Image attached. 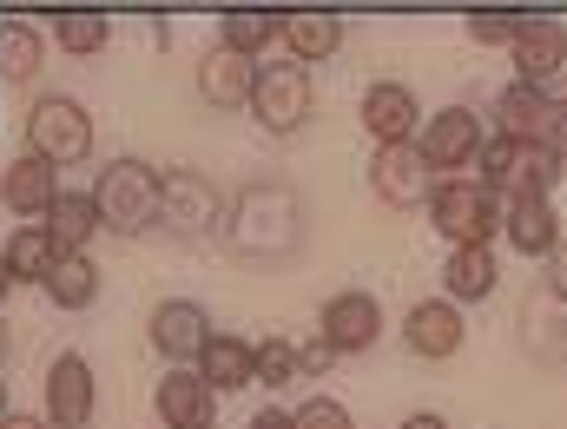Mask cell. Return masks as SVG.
Instances as JSON below:
<instances>
[{
  "mask_svg": "<svg viewBox=\"0 0 567 429\" xmlns=\"http://www.w3.org/2000/svg\"><path fill=\"white\" fill-rule=\"evenodd\" d=\"M145 337H152V350H158L172 370H192L198 350H205V337H212V310H205L198 297H165V304H152Z\"/></svg>",
  "mask_w": 567,
  "mask_h": 429,
  "instance_id": "9",
  "label": "cell"
},
{
  "mask_svg": "<svg viewBox=\"0 0 567 429\" xmlns=\"http://www.w3.org/2000/svg\"><path fill=\"white\" fill-rule=\"evenodd\" d=\"M7 350H13V337H7V317H0V364H7Z\"/></svg>",
  "mask_w": 567,
  "mask_h": 429,
  "instance_id": "39",
  "label": "cell"
},
{
  "mask_svg": "<svg viewBox=\"0 0 567 429\" xmlns=\"http://www.w3.org/2000/svg\"><path fill=\"white\" fill-rule=\"evenodd\" d=\"M40 60H47V40H40L27 20H0V80L20 86V80L40 73Z\"/></svg>",
  "mask_w": 567,
  "mask_h": 429,
  "instance_id": "28",
  "label": "cell"
},
{
  "mask_svg": "<svg viewBox=\"0 0 567 429\" xmlns=\"http://www.w3.org/2000/svg\"><path fill=\"white\" fill-rule=\"evenodd\" d=\"M47 423L53 429H86L93 423V404H100V390H93V364L80 357V350H60L53 364H47Z\"/></svg>",
  "mask_w": 567,
  "mask_h": 429,
  "instance_id": "12",
  "label": "cell"
},
{
  "mask_svg": "<svg viewBox=\"0 0 567 429\" xmlns=\"http://www.w3.org/2000/svg\"><path fill=\"white\" fill-rule=\"evenodd\" d=\"M53 40H60L66 53H100V47L113 40V20H106L100 7H60V13H53Z\"/></svg>",
  "mask_w": 567,
  "mask_h": 429,
  "instance_id": "30",
  "label": "cell"
},
{
  "mask_svg": "<svg viewBox=\"0 0 567 429\" xmlns=\"http://www.w3.org/2000/svg\"><path fill=\"white\" fill-rule=\"evenodd\" d=\"M495 285H502V258H495V245H455V252H449V265H442V297H449L455 310L495 297Z\"/></svg>",
  "mask_w": 567,
  "mask_h": 429,
  "instance_id": "20",
  "label": "cell"
},
{
  "mask_svg": "<svg viewBox=\"0 0 567 429\" xmlns=\"http://www.w3.org/2000/svg\"><path fill=\"white\" fill-rule=\"evenodd\" d=\"M508 60H515V86H548L555 73H567V27L548 13H528L522 33L508 40Z\"/></svg>",
  "mask_w": 567,
  "mask_h": 429,
  "instance_id": "13",
  "label": "cell"
},
{
  "mask_svg": "<svg viewBox=\"0 0 567 429\" xmlns=\"http://www.w3.org/2000/svg\"><path fill=\"white\" fill-rule=\"evenodd\" d=\"M27 152H33L40 165H53V172L80 165V159L93 152V120H86V106H80V100L47 93V100L27 113Z\"/></svg>",
  "mask_w": 567,
  "mask_h": 429,
  "instance_id": "6",
  "label": "cell"
},
{
  "mask_svg": "<svg viewBox=\"0 0 567 429\" xmlns=\"http://www.w3.org/2000/svg\"><path fill=\"white\" fill-rule=\"evenodd\" d=\"M0 198H7V212H20V218H47V205L60 198V172L53 165H40L33 152H20V159H7V172H0Z\"/></svg>",
  "mask_w": 567,
  "mask_h": 429,
  "instance_id": "21",
  "label": "cell"
},
{
  "mask_svg": "<svg viewBox=\"0 0 567 429\" xmlns=\"http://www.w3.org/2000/svg\"><path fill=\"white\" fill-rule=\"evenodd\" d=\"M363 133L377 145H410L423 133V106H416V93L403 86V80H377L370 93H363Z\"/></svg>",
  "mask_w": 567,
  "mask_h": 429,
  "instance_id": "15",
  "label": "cell"
},
{
  "mask_svg": "<svg viewBox=\"0 0 567 429\" xmlns=\"http://www.w3.org/2000/svg\"><path fill=\"white\" fill-rule=\"evenodd\" d=\"M278 33H284V7H231V13H218V47L225 53L258 60Z\"/></svg>",
  "mask_w": 567,
  "mask_h": 429,
  "instance_id": "24",
  "label": "cell"
},
{
  "mask_svg": "<svg viewBox=\"0 0 567 429\" xmlns=\"http://www.w3.org/2000/svg\"><path fill=\"white\" fill-rule=\"evenodd\" d=\"M40 232H47V238H53V252L66 258V252H86V245H93V232H100V212H93V198H86V192H60V198L47 205Z\"/></svg>",
  "mask_w": 567,
  "mask_h": 429,
  "instance_id": "25",
  "label": "cell"
},
{
  "mask_svg": "<svg viewBox=\"0 0 567 429\" xmlns=\"http://www.w3.org/2000/svg\"><path fill=\"white\" fill-rule=\"evenodd\" d=\"M251 429H290V410H278V404H265V410L251 417Z\"/></svg>",
  "mask_w": 567,
  "mask_h": 429,
  "instance_id": "36",
  "label": "cell"
},
{
  "mask_svg": "<svg viewBox=\"0 0 567 429\" xmlns=\"http://www.w3.org/2000/svg\"><path fill=\"white\" fill-rule=\"evenodd\" d=\"M284 47H290V67H317V60H330L337 47H343V13H330V7H284Z\"/></svg>",
  "mask_w": 567,
  "mask_h": 429,
  "instance_id": "16",
  "label": "cell"
},
{
  "mask_svg": "<svg viewBox=\"0 0 567 429\" xmlns=\"http://www.w3.org/2000/svg\"><path fill=\"white\" fill-rule=\"evenodd\" d=\"M251 384H297V344H284V337H265V344H251Z\"/></svg>",
  "mask_w": 567,
  "mask_h": 429,
  "instance_id": "32",
  "label": "cell"
},
{
  "mask_svg": "<svg viewBox=\"0 0 567 429\" xmlns=\"http://www.w3.org/2000/svg\"><path fill=\"white\" fill-rule=\"evenodd\" d=\"M7 290H13V278H7V265H0V304H7Z\"/></svg>",
  "mask_w": 567,
  "mask_h": 429,
  "instance_id": "40",
  "label": "cell"
},
{
  "mask_svg": "<svg viewBox=\"0 0 567 429\" xmlns=\"http://www.w3.org/2000/svg\"><path fill=\"white\" fill-rule=\"evenodd\" d=\"M158 225H165L172 238H185V245L218 238V225H225V192H218L205 172H165V178H158Z\"/></svg>",
  "mask_w": 567,
  "mask_h": 429,
  "instance_id": "5",
  "label": "cell"
},
{
  "mask_svg": "<svg viewBox=\"0 0 567 429\" xmlns=\"http://www.w3.org/2000/svg\"><path fill=\"white\" fill-rule=\"evenodd\" d=\"M561 178H567V152H561Z\"/></svg>",
  "mask_w": 567,
  "mask_h": 429,
  "instance_id": "42",
  "label": "cell"
},
{
  "mask_svg": "<svg viewBox=\"0 0 567 429\" xmlns=\"http://www.w3.org/2000/svg\"><path fill=\"white\" fill-rule=\"evenodd\" d=\"M192 370H198V384H205L212 397H218V390H251V344L231 337V330H212Z\"/></svg>",
  "mask_w": 567,
  "mask_h": 429,
  "instance_id": "23",
  "label": "cell"
},
{
  "mask_svg": "<svg viewBox=\"0 0 567 429\" xmlns=\"http://www.w3.org/2000/svg\"><path fill=\"white\" fill-rule=\"evenodd\" d=\"M7 410H13V404H7V377H0V417H7Z\"/></svg>",
  "mask_w": 567,
  "mask_h": 429,
  "instance_id": "41",
  "label": "cell"
},
{
  "mask_svg": "<svg viewBox=\"0 0 567 429\" xmlns=\"http://www.w3.org/2000/svg\"><path fill=\"white\" fill-rule=\"evenodd\" d=\"M53 258H60V252H53V238H47L40 225H20V232L7 238V252H0V265H7V278H13V285H20V278H33V285H40V278L53 272Z\"/></svg>",
  "mask_w": 567,
  "mask_h": 429,
  "instance_id": "29",
  "label": "cell"
},
{
  "mask_svg": "<svg viewBox=\"0 0 567 429\" xmlns=\"http://www.w3.org/2000/svg\"><path fill=\"white\" fill-rule=\"evenodd\" d=\"M475 165H482V178H475V185H488L502 205H515V198H555V185H561V159H555V152L495 140V133L482 140Z\"/></svg>",
  "mask_w": 567,
  "mask_h": 429,
  "instance_id": "3",
  "label": "cell"
},
{
  "mask_svg": "<svg viewBox=\"0 0 567 429\" xmlns=\"http://www.w3.org/2000/svg\"><path fill=\"white\" fill-rule=\"evenodd\" d=\"M403 429H449L435 410H416V417H403Z\"/></svg>",
  "mask_w": 567,
  "mask_h": 429,
  "instance_id": "38",
  "label": "cell"
},
{
  "mask_svg": "<svg viewBox=\"0 0 567 429\" xmlns=\"http://www.w3.org/2000/svg\"><path fill=\"white\" fill-rule=\"evenodd\" d=\"M370 192L390 205V212H416L435 198V172H429V159L410 145H377V159H370Z\"/></svg>",
  "mask_w": 567,
  "mask_h": 429,
  "instance_id": "11",
  "label": "cell"
},
{
  "mask_svg": "<svg viewBox=\"0 0 567 429\" xmlns=\"http://www.w3.org/2000/svg\"><path fill=\"white\" fill-rule=\"evenodd\" d=\"M303 232H310V212L290 178H245L225 198V225H218L225 252L245 265H290L303 252Z\"/></svg>",
  "mask_w": 567,
  "mask_h": 429,
  "instance_id": "1",
  "label": "cell"
},
{
  "mask_svg": "<svg viewBox=\"0 0 567 429\" xmlns=\"http://www.w3.org/2000/svg\"><path fill=\"white\" fill-rule=\"evenodd\" d=\"M0 429H53V423H47V417H27V410H7Z\"/></svg>",
  "mask_w": 567,
  "mask_h": 429,
  "instance_id": "37",
  "label": "cell"
},
{
  "mask_svg": "<svg viewBox=\"0 0 567 429\" xmlns=\"http://www.w3.org/2000/svg\"><path fill=\"white\" fill-rule=\"evenodd\" d=\"M561 80H567V73H561ZM561 106H567V86H561Z\"/></svg>",
  "mask_w": 567,
  "mask_h": 429,
  "instance_id": "43",
  "label": "cell"
},
{
  "mask_svg": "<svg viewBox=\"0 0 567 429\" xmlns=\"http://www.w3.org/2000/svg\"><path fill=\"white\" fill-rule=\"evenodd\" d=\"M251 120L271 133V140H290V133H303V120H310V106H317V93H310V73L303 67H258V80H251Z\"/></svg>",
  "mask_w": 567,
  "mask_h": 429,
  "instance_id": "7",
  "label": "cell"
},
{
  "mask_svg": "<svg viewBox=\"0 0 567 429\" xmlns=\"http://www.w3.org/2000/svg\"><path fill=\"white\" fill-rule=\"evenodd\" d=\"M429 225L455 245H495L502 238V198L475 178H435V198H429Z\"/></svg>",
  "mask_w": 567,
  "mask_h": 429,
  "instance_id": "4",
  "label": "cell"
},
{
  "mask_svg": "<svg viewBox=\"0 0 567 429\" xmlns=\"http://www.w3.org/2000/svg\"><path fill=\"white\" fill-rule=\"evenodd\" d=\"M40 290H47L53 310H86L100 297V265L86 252H66V258H53V272L40 278Z\"/></svg>",
  "mask_w": 567,
  "mask_h": 429,
  "instance_id": "26",
  "label": "cell"
},
{
  "mask_svg": "<svg viewBox=\"0 0 567 429\" xmlns=\"http://www.w3.org/2000/svg\"><path fill=\"white\" fill-rule=\"evenodd\" d=\"M377 337H383V304H377V290H337L330 304H323V317H317V344H330V357H363V350H377Z\"/></svg>",
  "mask_w": 567,
  "mask_h": 429,
  "instance_id": "8",
  "label": "cell"
},
{
  "mask_svg": "<svg viewBox=\"0 0 567 429\" xmlns=\"http://www.w3.org/2000/svg\"><path fill=\"white\" fill-rule=\"evenodd\" d=\"M290 429H357V417L337 397H310L303 410H290Z\"/></svg>",
  "mask_w": 567,
  "mask_h": 429,
  "instance_id": "33",
  "label": "cell"
},
{
  "mask_svg": "<svg viewBox=\"0 0 567 429\" xmlns=\"http://www.w3.org/2000/svg\"><path fill=\"white\" fill-rule=\"evenodd\" d=\"M86 198L100 212V232H113V238H140L158 225V172L145 159H113Z\"/></svg>",
  "mask_w": 567,
  "mask_h": 429,
  "instance_id": "2",
  "label": "cell"
},
{
  "mask_svg": "<svg viewBox=\"0 0 567 429\" xmlns=\"http://www.w3.org/2000/svg\"><path fill=\"white\" fill-rule=\"evenodd\" d=\"M330 364H337V357H330V344H317V337L297 350V377H330Z\"/></svg>",
  "mask_w": 567,
  "mask_h": 429,
  "instance_id": "34",
  "label": "cell"
},
{
  "mask_svg": "<svg viewBox=\"0 0 567 429\" xmlns=\"http://www.w3.org/2000/svg\"><path fill=\"white\" fill-rule=\"evenodd\" d=\"M462 310L449 304V297H423L410 317H403V344L416 350V357H429V364H442V357H455L462 350Z\"/></svg>",
  "mask_w": 567,
  "mask_h": 429,
  "instance_id": "18",
  "label": "cell"
},
{
  "mask_svg": "<svg viewBox=\"0 0 567 429\" xmlns=\"http://www.w3.org/2000/svg\"><path fill=\"white\" fill-rule=\"evenodd\" d=\"M522 20H528V7H468V13H462V33H468L475 47H508V40L522 33Z\"/></svg>",
  "mask_w": 567,
  "mask_h": 429,
  "instance_id": "31",
  "label": "cell"
},
{
  "mask_svg": "<svg viewBox=\"0 0 567 429\" xmlns=\"http://www.w3.org/2000/svg\"><path fill=\"white\" fill-rule=\"evenodd\" d=\"M482 113L475 106H442V113H429L423 133H416V152L429 159V172H449V178H462V165H475V152H482Z\"/></svg>",
  "mask_w": 567,
  "mask_h": 429,
  "instance_id": "10",
  "label": "cell"
},
{
  "mask_svg": "<svg viewBox=\"0 0 567 429\" xmlns=\"http://www.w3.org/2000/svg\"><path fill=\"white\" fill-rule=\"evenodd\" d=\"M488 120H495V140L542 145V152H548V126H555V93H548V86H515V80H508V86L495 93Z\"/></svg>",
  "mask_w": 567,
  "mask_h": 429,
  "instance_id": "14",
  "label": "cell"
},
{
  "mask_svg": "<svg viewBox=\"0 0 567 429\" xmlns=\"http://www.w3.org/2000/svg\"><path fill=\"white\" fill-rule=\"evenodd\" d=\"M152 410L165 429H218V397L198 384V370H165V384L152 390Z\"/></svg>",
  "mask_w": 567,
  "mask_h": 429,
  "instance_id": "17",
  "label": "cell"
},
{
  "mask_svg": "<svg viewBox=\"0 0 567 429\" xmlns=\"http://www.w3.org/2000/svg\"><path fill=\"white\" fill-rule=\"evenodd\" d=\"M542 265H548V290H555V297L567 304V238L555 245V252H548V258H542Z\"/></svg>",
  "mask_w": 567,
  "mask_h": 429,
  "instance_id": "35",
  "label": "cell"
},
{
  "mask_svg": "<svg viewBox=\"0 0 567 429\" xmlns=\"http://www.w3.org/2000/svg\"><path fill=\"white\" fill-rule=\"evenodd\" d=\"M522 337H528V350L535 357H567V304L555 297V290H528V304H522Z\"/></svg>",
  "mask_w": 567,
  "mask_h": 429,
  "instance_id": "27",
  "label": "cell"
},
{
  "mask_svg": "<svg viewBox=\"0 0 567 429\" xmlns=\"http://www.w3.org/2000/svg\"><path fill=\"white\" fill-rule=\"evenodd\" d=\"M502 238H508L522 258H548L567 238L555 198H515V205H502Z\"/></svg>",
  "mask_w": 567,
  "mask_h": 429,
  "instance_id": "19",
  "label": "cell"
},
{
  "mask_svg": "<svg viewBox=\"0 0 567 429\" xmlns=\"http://www.w3.org/2000/svg\"><path fill=\"white\" fill-rule=\"evenodd\" d=\"M251 80H258V60H245V53L212 47V53L198 60V100H205V106H218V113L245 106V100H251Z\"/></svg>",
  "mask_w": 567,
  "mask_h": 429,
  "instance_id": "22",
  "label": "cell"
}]
</instances>
